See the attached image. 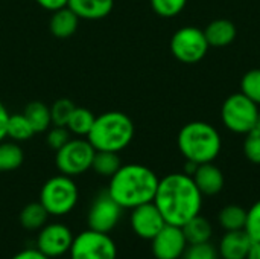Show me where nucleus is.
I'll use <instances>...</instances> for the list:
<instances>
[{
	"mask_svg": "<svg viewBox=\"0 0 260 259\" xmlns=\"http://www.w3.org/2000/svg\"><path fill=\"white\" fill-rule=\"evenodd\" d=\"M122 166V160L119 157V153L113 151H96L93 162H91V169L102 176V177H113L119 168Z\"/></svg>",
	"mask_w": 260,
	"mask_h": 259,
	"instance_id": "b1692460",
	"label": "nucleus"
},
{
	"mask_svg": "<svg viewBox=\"0 0 260 259\" xmlns=\"http://www.w3.org/2000/svg\"><path fill=\"white\" fill-rule=\"evenodd\" d=\"M41 8H44V9H47V11H50V12H53V11H56V9H61V8H64V6H67V3H69V0H35Z\"/></svg>",
	"mask_w": 260,
	"mask_h": 259,
	"instance_id": "f704fd0d",
	"label": "nucleus"
},
{
	"mask_svg": "<svg viewBox=\"0 0 260 259\" xmlns=\"http://www.w3.org/2000/svg\"><path fill=\"white\" fill-rule=\"evenodd\" d=\"M259 105L242 92L229 96L221 108L222 124L236 134H247L256 128Z\"/></svg>",
	"mask_w": 260,
	"mask_h": 259,
	"instance_id": "423d86ee",
	"label": "nucleus"
},
{
	"mask_svg": "<svg viewBox=\"0 0 260 259\" xmlns=\"http://www.w3.org/2000/svg\"><path fill=\"white\" fill-rule=\"evenodd\" d=\"M129 224L137 237L143 240H152L163 229L166 221L154 202H149L131 209Z\"/></svg>",
	"mask_w": 260,
	"mask_h": 259,
	"instance_id": "ddd939ff",
	"label": "nucleus"
},
{
	"mask_svg": "<svg viewBox=\"0 0 260 259\" xmlns=\"http://www.w3.org/2000/svg\"><path fill=\"white\" fill-rule=\"evenodd\" d=\"M96 150L84 137L70 139L64 147L56 151L55 165L58 171L64 176L75 177L91 169V162Z\"/></svg>",
	"mask_w": 260,
	"mask_h": 259,
	"instance_id": "0eeeda50",
	"label": "nucleus"
},
{
	"mask_svg": "<svg viewBox=\"0 0 260 259\" xmlns=\"http://www.w3.org/2000/svg\"><path fill=\"white\" fill-rule=\"evenodd\" d=\"M218 249H215L210 241L200 244H189L183 259H218Z\"/></svg>",
	"mask_w": 260,
	"mask_h": 259,
	"instance_id": "2f4dec72",
	"label": "nucleus"
},
{
	"mask_svg": "<svg viewBox=\"0 0 260 259\" xmlns=\"http://www.w3.org/2000/svg\"><path fill=\"white\" fill-rule=\"evenodd\" d=\"M192 179H193L197 188L200 189V192L207 197L218 195L224 189V185H225L222 171L213 162L198 165Z\"/></svg>",
	"mask_w": 260,
	"mask_h": 259,
	"instance_id": "4468645a",
	"label": "nucleus"
},
{
	"mask_svg": "<svg viewBox=\"0 0 260 259\" xmlns=\"http://www.w3.org/2000/svg\"><path fill=\"white\" fill-rule=\"evenodd\" d=\"M241 92L260 105V69L248 70L241 79Z\"/></svg>",
	"mask_w": 260,
	"mask_h": 259,
	"instance_id": "cd10ccee",
	"label": "nucleus"
},
{
	"mask_svg": "<svg viewBox=\"0 0 260 259\" xmlns=\"http://www.w3.org/2000/svg\"><path fill=\"white\" fill-rule=\"evenodd\" d=\"M70 131L67 130V127H56V125H52L50 130H47V136H46V142L47 145L58 151L61 147H64L69 140H70Z\"/></svg>",
	"mask_w": 260,
	"mask_h": 259,
	"instance_id": "473e14b6",
	"label": "nucleus"
},
{
	"mask_svg": "<svg viewBox=\"0 0 260 259\" xmlns=\"http://www.w3.org/2000/svg\"><path fill=\"white\" fill-rule=\"evenodd\" d=\"M209 47L204 31L195 26H184L178 29L171 38L172 55L184 64L200 63L206 56Z\"/></svg>",
	"mask_w": 260,
	"mask_h": 259,
	"instance_id": "1a4fd4ad",
	"label": "nucleus"
},
{
	"mask_svg": "<svg viewBox=\"0 0 260 259\" xmlns=\"http://www.w3.org/2000/svg\"><path fill=\"white\" fill-rule=\"evenodd\" d=\"M187 246L183 229L172 224H165L163 229L151 240V250L155 259L183 258Z\"/></svg>",
	"mask_w": 260,
	"mask_h": 259,
	"instance_id": "f8f14e48",
	"label": "nucleus"
},
{
	"mask_svg": "<svg viewBox=\"0 0 260 259\" xmlns=\"http://www.w3.org/2000/svg\"><path fill=\"white\" fill-rule=\"evenodd\" d=\"M122 215V208L114 202V198L108 194V191H104L99 194L88 211L87 215V224L88 229L110 234L119 223Z\"/></svg>",
	"mask_w": 260,
	"mask_h": 259,
	"instance_id": "9d476101",
	"label": "nucleus"
},
{
	"mask_svg": "<svg viewBox=\"0 0 260 259\" xmlns=\"http://www.w3.org/2000/svg\"><path fill=\"white\" fill-rule=\"evenodd\" d=\"M26 119L30 122L32 128L35 133H44L50 128L52 125V118H50V108L41 102V101H34L29 102L23 111Z\"/></svg>",
	"mask_w": 260,
	"mask_h": 259,
	"instance_id": "412c9836",
	"label": "nucleus"
},
{
	"mask_svg": "<svg viewBox=\"0 0 260 259\" xmlns=\"http://www.w3.org/2000/svg\"><path fill=\"white\" fill-rule=\"evenodd\" d=\"M187 5V0H151L154 12L165 18L177 17Z\"/></svg>",
	"mask_w": 260,
	"mask_h": 259,
	"instance_id": "c85d7f7f",
	"label": "nucleus"
},
{
	"mask_svg": "<svg viewBox=\"0 0 260 259\" xmlns=\"http://www.w3.org/2000/svg\"><path fill=\"white\" fill-rule=\"evenodd\" d=\"M23 160L24 153L17 142H0V172L15 171L21 166Z\"/></svg>",
	"mask_w": 260,
	"mask_h": 259,
	"instance_id": "4be33fe9",
	"label": "nucleus"
},
{
	"mask_svg": "<svg viewBox=\"0 0 260 259\" xmlns=\"http://www.w3.org/2000/svg\"><path fill=\"white\" fill-rule=\"evenodd\" d=\"M244 154L251 163L260 165V130L257 128L245 134Z\"/></svg>",
	"mask_w": 260,
	"mask_h": 259,
	"instance_id": "7c9ffc66",
	"label": "nucleus"
},
{
	"mask_svg": "<svg viewBox=\"0 0 260 259\" xmlns=\"http://www.w3.org/2000/svg\"><path fill=\"white\" fill-rule=\"evenodd\" d=\"M79 20L81 18L69 6H64V8L52 12L50 21H49V29H50L52 35L56 38H69L76 32Z\"/></svg>",
	"mask_w": 260,
	"mask_h": 259,
	"instance_id": "a211bd4d",
	"label": "nucleus"
},
{
	"mask_svg": "<svg viewBox=\"0 0 260 259\" xmlns=\"http://www.w3.org/2000/svg\"><path fill=\"white\" fill-rule=\"evenodd\" d=\"M49 212L46 211V208L40 203V202H34L26 205L18 215V221L20 226L24 231L29 232H38L41 227H44L47 224L49 220Z\"/></svg>",
	"mask_w": 260,
	"mask_h": 259,
	"instance_id": "6ab92c4d",
	"label": "nucleus"
},
{
	"mask_svg": "<svg viewBox=\"0 0 260 259\" xmlns=\"http://www.w3.org/2000/svg\"><path fill=\"white\" fill-rule=\"evenodd\" d=\"M79 198V191L72 177L59 174L50 177L41 188L40 203L46 208L49 215L62 217L70 214Z\"/></svg>",
	"mask_w": 260,
	"mask_h": 259,
	"instance_id": "39448f33",
	"label": "nucleus"
},
{
	"mask_svg": "<svg viewBox=\"0 0 260 259\" xmlns=\"http://www.w3.org/2000/svg\"><path fill=\"white\" fill-rule=\"evenodd\" d=\"M236 34L238 31H236L235 23L225 18L213 20L204 29L206 40L209 46H213V47H225L232 44L236 38Z\"/></svg>",
	"mask_w": 260,
	"mask_h": 259,
	"instance_id": "f3484780",
	"label": "nucleus"
},
{
	"mask_svg": "<svg viewBox=\"0 0 260 259\" xmlns=\"http://www.w3.org/2000/svg\"><path fill=\"white\" fill-rule=\"evenodd\" d=\"M181 229L187 240V244L209 243L213 235V227H212L210 221L201 215H197L192 220H189Z\"/></svg>",
	"mask_w": 260,
	"mask_h": 259,
	"instance_id": "aec40b11",
	"label": "nucleus"
},
{
	"mask_svg": "<svg viewBox=\"0 0 260 259\" xmlns=\"http://www.w3.org/2000/svg\"><path fill=\"white\" fill-rule=\"evenodd\" d=\"M203 197L190 176L172 172L158 180L154 205L161 212L166 224L183 227L201 214Z\"/></svg>",
	"mask_w": 260,
	"mask_h": 259,
	"instance_id": "f257e3e1",
	"label": "nucleus"
},
{
	"mask_svg": "<svg viewBox=\"0 0 260 259\" xmlns=\"http://www.w3.org/2000/svg\"><path fill=\"white\" fill-rule=\"evenodd\" d=\"M244 231L253 243H260V200L247 211V221Z\"/></svg>",
	"mask_w": 260,
	"mask_h": 259,
	"instance_id": "c756f323",
	"label": "nucleus"
},
{
	"mask_svg": "<svg viewBox=\"0 0 260 259\" xmlns=\"http://www.w3.org/2000/svg\"><path fill=\"white\" fill-rule=\"evenodd\" d=\"M219 226L225 231H242L247 221V211L238 205H229L222 208L218 214Z\"/></svg>",
	"mask_w": 260,
	"mask_h": 259,
	"instance_id": "393cba45",
	"label": "nucleus"
},
{
	"mask_svg": "<svg viewBox=\"0 0 260 259\" xmlns=\"http://www.w3.org/2000/svg\"><path fill=\"white\" fill-rule=\"evenodd\" d=\"M72 231L62 223H47L38 231L37 249L47 258H59L69 253L73 243Z\"/></svg>",
	"mask_w": 260,
	"mask_h": 259,
	"instance_id": "9b49d317",
	"label": "nucleus"
},
{
	"mask_svg": "<svg viewBox=\"0 0 260 259\" xmlns=\"http://www.w3.org/2000/svg\"><path fill=\"white\" fill-rule=\"evenodd\" d=\"M256 128L260 130V110H259V116H257V124H256Z\"/></svg>",
	"mask_w": 260,
	"mask_h": 259,
	"instance_id": "4c0bfd02",
	"label": "nucleus"
},
{
	"mask_svg": "<svg viewBox=\"0 0 260 259\" xmlns=\"http://www.w3.org/2000/svg\"><path fill=\"white\" fill-rule=\"evenodd\" d=\"M11 259H50L47 258L44 253H41L37 247L35 249H24L20 250L18 253H15Z\"/></svg>",
	"mask_w": 260,
	"mask_h": 259,
	"instance_id": "72a5a7b5",
	"label": "nucleus"
},
{
	"mask_svg": "<svg viewBox=\"0 0 260 259\" xmlns=\"http://www.w3.org/2000/svg\"><path fill=\"white\" fill-rule=\"evenodd\" d=\"M253 246V241L242 231L225 232L218 246V255L222 259H247L248 252Z\"/></svg>",
	"mask_w": 260,
	"mask_h": 259,
	"instance_id": "2eb2a0df",
	"label": "nucleus"
},
{
	"mask_svg": "<svg viewBox=\"0 0 260 259\" xmlns=\"http://www.w3.org/2000/svg\"><path fill=\"white\" fill-rule=\"evenodd\" d=\"M8 119H9V113H8V110H6V107L0 102V142L6 137Z\"/></svg>",
	"mask_w": 260,
	"mask_h": 259,
	"instance_id": "c9c22d12",
	"label": "nucleus"
},
{
	"mask_svg": "<svg viewBox=\"0 0 260 259\" xmlns=\"http://www.w3.org/2000/svg\"><path fill=\"white\" fill-rule=\"evenodd\" d=\"M75 104L73 101L67 99V98H61V99H56L53 102V105L50 107V118H52V125H56V127H66L67 122H69V118L70 114L73 113L75 110Z\"/></svg>",
	"mask_w": 260,
	"mask_h": 259,
	"instance_id": "bb28decb",
	"label": "nucleus"
},
{
	"mask_svg": "<svg viewBox=\"0 0 260 259\" xmlns=\"http://www.w3.org/2000/svg\"><path fill=\"white\" fill-rule=\"evenodd\" d=\"M134 124L131 118L122 111H107L94 119L87 136L96 151L120 153L134 139Z\"/></svg>",
	"mask_w": 260,
	"mask_h": 259,
	"instance_id": "20e7f679",
	"label": "nucleus"
},
{
	"mask_svg": "<svg viewBox=\"0 0 260 259\" xmlns=\"http://www.w3.org/2000/svg\"><path fill=\"white\" fill-rule=\"evenodd\" d=\"M35 134V130L32 128L30 122L26 119L23 113L9 114L8 125H6V137H9L14 142H24L29 140Z\"/></svg>",
	"mask_w": 260,
	"mask_h": 259,
	"instance_id": "a878e982",
	"label": "nucleus"
},
{
	"mask_svg": "<svg viewBox=\"0 0 260 259\" xmlns=\"http://www.w3.org/2000/svg\"><path fill=\"white\" fill-rule=\"evenodd\" d=\"M247 259H260V243H253Z\"/></svg>",
	"mask_w": 260,
	"mask_h": 259,
	"instance_id": "e433bc0d",
	"label": "nucleus"
},
{
	"mask_svg": "<svg viewBox=\"0 0 260 259\" xmlns=\"http://www.w3.org/2000/svg\"><path fill=\"white\" fill-rule=\"evenodd\" d=\"M67 6L84 20H101L111 14L114 0H69Z\"/></svg>",
	"mask_w": 260,
	"mask_h": 259,
	"instance_id": "dca6fc26",
	"label": "nucleus"
},
{
	"mask_svg": "<svg viewBox=\"0 0 260 259\" xmlns=\"http://www.w3.org/2000/svg\"><path fill=\"white\" fill-rule=\"evenodd\" d=\"M94 119H96V116L88 108L75 107L66 127L72 134H75L78 137H85V136H88V133L94 124Z\"/></svg>",
	"mask_w": 260,
	"mask_h": 259,
	"instance_id": "5701e85b",
	"label": "nucleus"
},
{
	"mask_svg": "<svg viewBox=\"0 0 260 259\" xmlns=\"http://www.w3.org/2000/svg\"><path fill=\"white\" fill-rule=\"evenodd\" d=\"M177 143L184 159L198 165L213 162L219 156L222 147L218 130L203 121L186 124L178 133Z\"/></svg>",
	"mask_w": 260,
	"mask_h": 259,
	"instance_id": "7ed1b4c3",
	"label": "nucleus"
},
{
	"mask_svg": "<svg viewBox=\"0 0 260 259\" xmlns=\"http://www.w3.org/2000/svg\"><path fill=\"white\" fill-rule=\"evenodd\" d=\"M158 180L157 174L145 165H122L110 179L107 191L122 209H134L154 202Z\"/></svg>",
	"mask_w": 260,
	"mask_h": 259,
	"instance_id": "f03ea898",
	"label": "nucleus"
},
{
	"mask_svg": "<svg viewBox=\"0 0 260 259\" xmlns=\"http://www.w3.org/2000/svg\"><path fill=\"white\" fill-rule=\"evenodd\" d=\"M70 259H116L117 247L108 234L87 229L73 238Z\"/></svg>",
	"mask_w": 260,
	"mask_h": 259,
	"instance_id": "6e6552de",
	"label": "nucleus"
}]
</instances>
